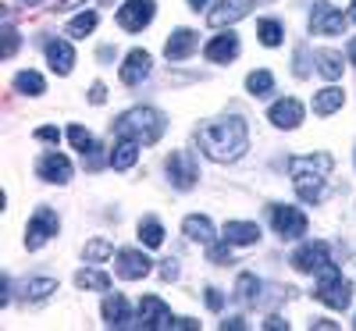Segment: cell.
<instances>
[{
    "mask_svg": "<svg viewBox=\"0 0 356 331\" xmlns=\"http://www.w3.org/2000/svg\"><path fill=\"white\" fill-rule=\"evenodd\" d=\"M200 150L211 161L218 164H228V161H239L246 150H250V129L243 118H221V122H211V125H203L200 129Z\"/></svg>",
    "mask_w": 356,
    "mask_h": 331,
    "instance_id": "cell-1",
    "label": "cell"
},
{
    "mask_svg": "<svg viewBox=\"0 0 356 331\" xmlns=\"http://www.w3.org/2000/svg\"><path fill=\"white\" fill-rule=\"evenodd\" d=\"M296 193H300L303 203H321L324 200V175L335 168L332 154H310V157H289L285 161Z\"/></svg>",
    "mask_w": 356,
    "mask_h": 331,
    "instance_id": "cell-2",
    "label": "cell"
},
{
    "mask_svg": "<svg viewBox=\"0 0 356 331\" xmlns=\"http://www.w3.org/2000/svg\"><path fill=\"white\" fill-rule=\"evenodd\" d=\"M164 129H168L164 114L154 111V107H132V111H125L114 122V136L118 139H136L143 146H154L164 136Z\"/></svg>",
    "mask_w": 356,
    "mask_h": 331,
    "instance_id": "cell-3",
    "label": "cell"
},
{
    "mask_svg": "<svg viewBox=\"0 0 356 331\" xmlns=\"http://www.w3.org/2000/svg\"><path fill=\"white\" fill-rule=\"evenodd\" d=\"M314 296L321 299L324 307L346 310V307L353 303V285H349V278L342 275L335 264H324V267L317 271V289H314Z\"/></svg>",
    "mask_w": 356,
    "mask_h": 331,
    "instance_id": "cell-4",
    "label": "cell"
},
{
    "mask_svg": "<svg viewBox=\"0 0 356 331\" xmlns=\"http://www.w3.org/2000/svg\"><path fill=\"white\" fill-rule=\"evenodd\" d=\"M164 171H168V178H171V186L182 189V193L193 189L196 178H200V168H196V161H193L189 150H175V154L164 161Z\"/></svg>",
    "mask_w": 356,
    "mask_h": 331,
    "instance_id": "cell-5",
    "label": "cell"
},
{
    "mask_svg": "<svg viewBox=\"0 0 356 331\" xmlns=\"http://www.w3.org/2000/svg\"><path fill=\"white\" fill-rule=\"evenodd\" d=\"M154 15H157V0H125V4L118 8V25H122L125 33H143V29L154 22Z\"/></svg>",
    "mask_w": 356,
    "mask_h": 331,
    "instance_id": "cell-6",
    "label": "cell"
},
{
    "mask_svg": "<svg viewBox=\"0 0 356 331\" xmlns=\"http://www.w3.org/2000/svg\"><path fill=\"white\" fill-rule=\"evenodd\" d=\"M271 225H275V232L282 235V239H303L307 235V214L300 207H282V203H275L271 207Z\"/></svg>",
    "mask_w": 356,
    "mask_h": 331,
    "instance_id": "cell-7",
    "label": "cell"
},
{
    "mask_svg": "<svg viewBox=\"0 0 356 331\" xmlns=\"http://www.w3.org/2000/svg\"><path fill=\"white\" fill-rule=\"evenodd\" d=\"M114 271H118V278H125V282H139L154 271V260L143 250H118L114 253Z\"/></svg>",
    "mask_w": 356,
    "mask_h": 331,
    "instance_id": "cell-8",
    "label": "cell"
},
{
    "mask_svg": "<svg viewBox=\"0 0 356 331\" xmlns=\"http://www.w3.org/2000/svg\"><path fill=\"white\" fill-rule=\"evenodd\" d=\"M57 228H61L57 214H54L50 207H40L36 214H33V221H29V228H25V246H29V250H40L47 239L57 235Z\"/></svg>",
    "mask_w": 356,
    "mask_h": 331,
    "instance_id": "cell-9",
    "label": "cell"
},
{
    "mask_svg": "<svg viewBox=\"0 0 356 331\" xmlns=\"http://www.w3.org/2000/svg\"><path fill=\"white\" fill-rule=\"evenodd\" d=\"M342 25H346V15L339 8H332L328 0L314 4V11H310V33L314 36H339Z\"/></svg>",
    "mask_w": 356,
    "mask_h": 331,
    "instance_id": "cell-10",
    "label": "cell"
},
{
    "mask_svg": "<svg viewBox=\"0 0 356 331\" xmlns=\"http://www.w3.org/2000/svg\"><path fill=\"white\" fill-rule=\"evenodd\" d=\"M36 175L50 186H65V182H72V161L65 154H57V150H50V154H43L36 161Z\"/></svg>",
    "mask_w": 356,
    "mask_h": 331,
    "instance_id": "cell-11",
    "label": "cell"
},
{
    "mask_svg": "<svg viewBox=\"0 0 356 331\" xmlns=\"http://www.w3.org/2000/svg\"><path fill=\"white\" fill-rule=\"evenodd\" d=\"M289 264L300 271V275H317L324 264H332V257H328V243H307V246H300V250L292 253Z\"/></svg>",
    "mask_w": 356,
    "mask_h": 331,
    "instance_id": "cell-12",
    "label": "cell"
},
{
    "mask_svg": "<svg viewBox=\"0 0 356 331\" xmlns=\"http://www.w3.org/2000/svg\"><path fill=\"white\" fill-rule=\"evenodd\" d=\"M136 324L146 328V331H157V328H171L175 317H171V310L161 303L157 296H146L143 303H139V321H136Z\"/></svg>",
    "mask_w": 356,
    "mask_h": 331,
    "instance_id": "cell-13",
    "label": "cell"
},
{
    "mask_svg": "<svg viewBox=\"0 0 356 331\" xmlns=\"http://www.w3.org/2000/svg\"><path fill=\"white\" fill-rule=\"evenodd\" d=\"M267 122H271L275 129H296V125L303 122V104H300V100H292V97L275 100L271 111H267Z\"/></svg>",
    "mask_w": 356,
    "mask_h": 331,
    "instance_id": "cell-14",
    "label": "cell"
},
{
    "mask_svg": "<svg viewBox=\"0 0 356 331\" xmlns=\"http://www.w3.org/2000/svg\"><path fill=\"white\" fill-rule=\"evenodd\" d=\"M250 8H253V0H218L214 11L207 15V18H211L214 29H225V25H235L239 18H246Z\"/></svg>",
    "mask_w": 356,
    "mask_h": 331,
    "instance_id": "cell-15",
    "label": "cell"
},
{
    "mask_svg": "<svg viewBox=\"0 0 356 331\" xmlns=\"http://www.w3.org/2000/svg\"><path fill=\"white\" fill-rule=\"evenodd\" d=\"M235 54H239V36L235 33H221L203 47V57L211 65H228V61H235Z\"/></svg>",
    "mask_w": 356,
    "mask_h": 331,
    "instance_id": "cell-16",
    "label": "cell"
},
{
    "mask_svg": "<svg viewBox=\"0 0 356 331\" xmlns=\"http://www.w3.org/2000/svg\"><path fill=\"white\" fill-rule=\"evenodd\" d=\"M150 68H154V57L146 50H132L125 57V65H122V82L125 86H139L146 75H150Z\"/></svg>",
    "mask_w": 356,
    "mask_h": 331,
    "instance_id": "cell-17",
    "label": "cell"
},
{
    "mask_svg": "<svg viewBox=\"0 0 356 331\" xmlns=\"http://www.w3.org/2000/svg\"><path fill=\"white\" fill-rule=\"evenodd\" d=\"M196 33H193V29H175V33H171V40L164 43V57H168V61H186V57L196 50Z\"/></svg>",
    "mask_w": 356,
    "mask_h": 331,
    "instance_id": "cell-18",
    "label": "cell"
},
{
    "mask_svg": "<svg viewBox=\"0 0 356 331\" xmlns=\"http://www.w3.org/2000/svg\"><path fill=\"white\" fill-rule=\"evenodd\" d=\"M47 61L57 75H68L75 68V50L68 40H47Z\"/></svg>",
    "mask_w": 356,
    "mask_h": 331,
    "instance_id": "cell-19",
    "label": "cell"
},
{
    "mask_svg": "<svg viewBox=\"0 0 356 331\" xmlns=\"http://www.w3.org/2000/svg\"><path fill=\"white\" fill-rule=\"evenodd\" d=\"M139 146H143V143H136V139H118L114 150H111V157H107V164H111L114 171H129V168L139 161Z\"/></svg>",
    "mask_w": 356,
    "mask_h": 331,
    "instance_id": "cell-20",
    "label": "cell"
},
{
    "mask_svg": "<svg viewBox=\"0 0 356 331\" xmlns=\"http://www.w3.org/2000/svg\"><path fill=\"white\" fill-rule=\"evenodd\" d=\"M221 239H228L232 246H253V243H260V225H253V221H228Z\"/></svg>",
    "mask_w": 356,
    "mask_h": 331,
    "instance_id": "cell-21",
    "label": "cell"
},
{
    "mask_svg": "<svg viewBox=\"0 0 356 331\" xmlns=\"http://www.w3.org/2000/svg\"><path fill=\"white\" fill-rule=\"evenodd\" d=\"M182 232H186V239H193V243H200V246L214 243V225H211V218H203V214H189L182 221Z\"/></svg>",
    "mask_w": 356,
    "mask_h": 331,
    "instance_id": "cell-22",
    "label": "cell"
},
{
    "mask_svg": "<svg viewBox=\"0 0 356 331\" xmlns=\"http://www.w3.org/2000/svg\"><path fill=\"white\" fill-rule=\"evenodd\" d=\"M132 314H129V303L125 296H107L104 299V324L107 328H129Z\"/></svg>",
    "mask_w": 356,
    "mask_h": 331,
    "instance_id": "cell-23",
    "label": "cell"
},
{
    "mask_svg": "<svg viewBox=\"0 0 356 331\" xmlns=\"http://www.w3.org/2000/svg\"><path fill=\"white\" fill-rule=\"evenodd\" d=\"M342 104H346V93L339 86H328V89H321V93H314V114H321V118L335 114Z\"/></svg>",
    "mask_w": 356,
    "mask_h": 331,
    "instance_id": "cell-24",
    "label": "cell"
},
{
    "mask_svg": "<svg viewBox=\"0 0 356 331\" xmlns=\"http://www.w3.org/2000/svg\"><path fill=\"white\" fill-rule=\"evenodd\" d=\"M235 299H239V303H246V307H253V303H260V278L257 275H239L235 278Z\"/></svg>",
    "mask_w": 356,
    "mask_h": 331,
    "instance_id": "cell-25",
    "label": "cell"
},
{
    "mask_svg": "<svg viewBox=\"0 0 356 331\" xmlns=\"http://www.w3.org/2000/svg\"><path fill=\"white\" fill-rule=\"evenodd\" d=\"M50 292H57L54 278H33V282L22 285V299H25V303H40V299H47Z\"/></svg>",
    "mask_w": 356,
    "mask_h": 331,
    "instance_id": "cell-26",
    "label": "cell"
},
{
    "mask_svg": "<svg viewBox=\"0 0 356 331\" xmlns=\"http://www.w3.org/2000/svg\"><path fill=\"white\" fill-rule=\"evenodd\" d=\"M75 285H79V289H89V292H107V289H111V278L104 275V271L82 267L79 275H75Z\"/></svg>",
    "mask_w": 356,
    "mask_h": 331,
    "instance_id": "cell-27",
    "label": "cell"
},
{
    "mask_svg": "<svg viewBox=\"0 0 356 331\" xmlns=\"http://www.w3.org/2000/svg\"><path fill=\"white\" fill-rule=\"evenodd\" d=\"M15 89L18 93H25V97H43V75L40 72H18L15 75Z\"/></svg>",
    "mask_w": 356,
    "mask_h": 331,
    "instance_id": "cell-28",
    "label": "cell"
},
{
    "mask_svg": "<svg viewBox=\"0 0 356 331\" xmlns=\"http://www.w3.org/2000/svg\"><path fill=\"white\" fill-rule=\"evenodd\" d=\"M97 11H82L79 18H72L68 22V29H65V33L72 36V40H82V36H89V33H93V29H97Z\"/></svg>",
    "mask_w": 356,
    "mask_h": 331,
    "instance_id": "cell-29",
    "label": "cell"
},
{
    "mask_svg": "<svg viewBox=\"0 0 356 331\" xmlns=\"http://www.w3.org/2000/svg\"><path fill=\"white\" fill-rule=\"evenodd\" d=\"M246 89H250V93L253 97H267V93H275V75L271 72H250L246 75Z\"/></svg>",
    "mask_w": 356,
    "mask_h": 331,
    "instance_id": "cell-30",
    "label": "cell"
},
{
    "mask_svg": "<svg viewBox=\"0 0 356 331\" xmlns=\"http://www.w3.org/2000/svg\"><path fill=\"white\" fill-rule=\"evenodd\" d=\"M317 61H321V75L328 79V82L342 79V57H339L335 50H321V54H317Z\"/></svg>",
    "mask_w": 356,
    "mask_h": 331,
    "instance_id": "cell-31",
    "label": "cell"
},
{
    "mask_svg": "<svg viewBox=\"0 0 356 331\" xmlns=\"http://www.w3.org/2000/svg\"><path fill=\"white\" fill-rule=\"evenodd\" d=\"M139 243H143V246H150V250H157V246L164 243V228H161V221H154V218H150V221H143V225H139Z\"/></svg>",
    "mask_w": 356,
    "mask_h": 331,
    "instance_id": "cell-32",
    "label": "cell"
},
{
    "mask_svg": "<svg viewBox=\"0 0 356 331\" xmlns=\"http://www.w3.org/2000/svg\"><path fill=\"white\" fill-rule=\"evenodd\" d=\"M257 36H260V43H264V47H278L285 33H282V25H278L275 18H264V22L257 25Z\"/></svg>",
    "mask_w": 356,
    "mask_h": 331,
    "instance_id": "cell-33",
    "label": "cell"
},
{
    "mask_svg": "<svg viewBox=\"0 0 356 331\" xmlns=\"http://www.w3.org/2000/svg\"><path fill=\"white\" fill-rule=\"evenodd\" d=\"M107 257H114V246L107 243V239H93V243H86V260L89 264H100Z\"/></svg>",
    "mask_w": 356,
    "mask_h": 331,
    "instance_id": "cell-34",
    "label": "cell"
},
{
    "mask_svg": "<svg viewBox=\"0 0 356 331\" xmlns=\"http://www.w3.org/2000/svg\"><path fill=\"white\" fill-rule=\"evenodd\" d=\"M207 260L218 264V267L232 264V243H228V239H221V243H211V246H207Z\"/></svg>",
    "mask_w": 356,
    "mask_h": 331,
    "instance_id": "cell-35",
    "label": "cell"
},
{
    "mask_svg": "<svg viewBox=\"0 0 356 331\" xmlns=\"http://www.w3.org/2000/svg\"><path fill=\"white\" fill-rule=\"evenodd\" d=\"M68 139H72V146L79 150V154H86V150H89V146H93V143H97V139H93V136H89V132H86L82 125H72V129H68Z\"/></svg>",
    "mask_w": 356,
    "mask_h": 331,
    "instance_id": "cell-36",
    "label": "cell"
},
{
    "mask_svg": "<svg viewBox=\"0 0 356 331\" xmlns=\"http://www.w3.org/2000/svg\"><path fill=\"white\" fill-rule=\"evenodd\" d=\"M18 43H22V40H18V29H15V25H8V29H4V57H15Z\"/></svg>",
    "mask_w": 356,
    "mask_h": 331,
    "instance_id": "cell-37",
    "label": "cell"
},
{
    "mask_svg": "<svg viewBox=\"0 0 356 331\" xmlns=\"http://www.w3.org/2000/svg\"><path fill=\"white\" fill-rule=\"evenodd\" d=\"M307 47H300V50H296V75H300V79H307L310 75V65H307Z\"/></svg>",
    "mask_w": 356,
    "mask_h": 331,
    "instance_id": "cell-38",
    "label": "cell"
},
{
    "mask_svg": "<svg viewBox=\"0 0 356 331\" xmlns=\"http://www.w3.org/2000/svg\"><path fill=\"white\" fill-rule=\"evenodd\" d=\"M36 139H40V143H54V146H57V143H61V132H57L54 125H43V129H36Z\"/></svg>",
    "mask_w": 356,
    "mask_h": 331,
    "instance_id": "cell-39",
    "label": "cell"
},
{
    "mask_svg": "<svg viewBox=\"0 0 356 331\" xmlns=\"http://www.w3.org/2000/svg\"><path fill=\"white\" fill-rule=\"evenodd\" d=\"M104 100H107L104 82H93V86H89V104H104Z\"/></svg>",
    "mask_w": 356,
    "mask_h": 331,
    "instance_id": "cell-40",
    "label": "cell"
},
{
    "mask_svg": "<svg viewBox=\"0 0 356 331\" xmlns=\"http://www.w3.org/2000/svg\"><path fill=\"white\" fill-rule=\"evenodd\" d=\"M207 307H211V310H214V314H218V310H221V307H225V296H221V292H218V289H207Z\"/></svg>",
    "mask_w": 356,
    "mask_h": 331,
    "instance_id": "cell-41",
    "label": "cell"
},
{
    "mask_svg": "<svg viewBox=\"0 0 356 331\" xmlns=\"http://www.w3.org/2000/svg\"><path fill=\"white\" fill-rule=\"evenodd\" d=\"M161 278H164V282H175V278H178V264H175V260H164V264H161Z\"/></svg>",
    "mask_w": 356,
    "mask_h": 331,
    "instance_id": "cell-42",
    "label": "cell"
},
{
    "mask_svg": "<svg viewBox=\"0 0 356 331\" xmlns=\"http://www.w3.org/2000/svg\"><path fill=\"white\" fill-rule=\"evenodd\" d=\"M8 303H11V282L0 278V307H8Z\"/></svg>",
    "mask_w": 356,
    "mask_h": 331,
    "instance_id": "cell-43",
    "label": "cell"
},
{
    "mask_svg": "<svg viewBox=\"0 0 356 331\" xmlns=\"http://www.w3.org/2000/svg\"><path fill=\"white\" fill-rule=\"evenodd\" d=\"M86 0H57V8L54 11H72V8H82Z\"/></svg>",
    "mask_w": 356,
    "mask_h": 331,
    "instance_id": "cell-44",
    "label": "cell"
},
{
    "mask_svg": "<svg viewBox=\"0 0 356 331\" xmlns=\"http://www.w3.org/2000/svg\"><path fill=\"white\" fill-rule=\"evenodd\" d=\"M228 328L239 331V328H246V321H243V317H228V321H221V331H228Z\"/></svg>",
    "mask_w": 356,
    "mask_h": 331,
    "instance_id": "cell-45",
    "label": "cell"
},
{
    "mask_svg": "<svg viewBox=\"0 0 356 331\" xmlns=\"http://www.w3.org/2000/svg\"><path fill=\"white\" fill-rule=\"evenodd\" d=\"M267 328H271V331H285V328H289V321H282V317L275 314V317H267Z\"/></svg>",
    "mask_w": 356,
    "mask_h": 331,
    "instance_id": "cell-46",
    "label": "cell"
},
{
    "mask_svg": "<svg viewBox=\"0 0 356 331\" xmlns=\"http://www.w3.org/2000/svg\"><path fill=\"white\" fill-rule=\"evenodd\" d=\"M171 328H200V321H193V317H178Z\"/></svg>",
    "mask_w": 356,
    "mask_h": 331,
    "instance_id": "cell-47",
    "label": "cell"
},
{
    "mask_svg": "<svg viewBox=\"0 0 356 331\" xmlns=\"http://www.w3.org/2000/svg\"><path fill=\"white\" fill-rule=\"evenodd\" d=\"M314 328H321V331H335L339 324H335V321H314V324H310V331H314Z\"/></svg>",
    "mask_w": 356,
    "mask_h": 331,
    "instance_id": "cell-48",
    "label": "cell"
},
{
    "mask_svg": "<svg viewBox=\"0 0 356 331\" xmlns=\"http://www.w3.org/2000/svg\"><path fill=\"white\" fill-rule=\"evenodd\" d=\"M349 65H356V40L349 43Z\"/></svg>",
    "mask_w": 356,
    "mask_h": 331,
    "instance_id": "cell-49",
    "label": "cell"
},
{
    "mask_svg": "<svg viewBox=\"0 0 356 331\" xmlns=\"http://www.w3.org/2000/svg\"><path fill=\"white\" fill-rule=\"evenodd\" d=\"M189 8H193V11H200V8H207V0H189Z\"/></svg>",
    "mask_w": 356,
    "mask_h": 331,
    "instance_id": "cell-50",
    "label": "cell"
},
{
    "mask_svg": "<svg viewBox=\"0 0 356 331\" xmlns=\"http://www.w3.org/2000/svg\"><path fill=\"white\" fill-rule=\"evenodd\" d=\"M22 8H36V4H43V0H18Z\"/></svg>",
    "mask_w": 356,
    "mask_h": 331,
    "instance_id": "cell-51",
    "label": "cell"
},
{
    "mask_svg": "<svg viewBox=\"0 0 356 331\" xmlns=\"http://www.w3.org/2000/svg\"><path fill=\"white\" fill-rule=\"evenodd\" d=\"M349 18H353V22H356V0H353V11H349Z\"/></svg>",
    "mask_w": 356,
    "mask_h": 331,
    "instance_id": "cell-52",
    "label": "cell"
},
{
    "mask_svg": "<svg viewBox=\"0 0 356 331\" xmlns=\"http://www.w3.org/2000/svg\"><path fill=\"white\" fill-rule=\"evenodd\" d=\"M104 4H111V0H104Z\"/></svg>",
    "mask_w": 356,
    "mask_h": 331,
    "instance_id": "cell-53",
    "label": "cell"
},
{
    "mask_svg": "<svg viewBox=\"0 0 356 331\" xmlns=\"http://www.w3.org/2000/svg\"><path fill=\"white\" fill-rule=\"evenodd\" d=\"M353 324H356V321H353Z\"/></svg>",
    "mask_w": 356,
    "mask_h": 331,
    "instance_id": "cell-54",
    "label": "cell"
}]
</instances>
